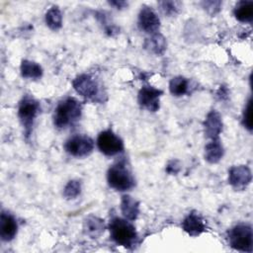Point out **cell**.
Instances as JSON below:
<instances>
[{
	"label": "cell",
	"mask_w": 253,
	"mask_h": 253,
	"mask_svg": "<svg viewBox=\"0 0 253 253\" xmlns=\"http://www.w3.org/2000/svg\"><path fill=\"white\" fill-rule=\"evenodd\" d=\"M82 106L74 98H66L55 108L53 122L56 127L64 128L73 125L81 117Z\"/></svg>",
	"instance_id": "obj_1"
},
{
	"label": "cell",
	"mask_w": 253,
	"mask_h": 253,
	"mask_svg": "<svg viewBox=\"0 0 253 253\" xmlns=\"http://www.w3.org/2000/svg\"><path fill=\"white\" fill-rule=\"evenodd\" d=\"M110 233L112 239L119 245L129 247L136 239L135 228L131 223L120 217H114L110 221Z\"/></svg>",
	"instance_id": "obj_2"
},
{
	"label": "cell",
	"mask_w": 253,
	"mask_h": 253,
	"mask_svg": "<svg viewBox=\"0 0 253 253\" xmlns=\"http://www.w3.org/2000/svg\"><path fill=\"white\" fill-rule=\"evenodd\" d=\"M107 178L109 185L118 191H126L134 186V179L131 173L122 162L110 167Z\"/></svg>",
	"instance_id": "obj_3"
},
{
	"label": "cell",
	"mask_w": 253,
	"mask_h": 253,
	"mask_svg": "<svg viewBox=\"0 0 253 253\" xmlns=\"http://www.w3.org/2000/svg\"><path fill=\"white\" fill-rule=\"evenodd\" d=\"M74 89L85 99L93 102L103 101V92L99 83L90 75L82 74L72 82Z\"/></svg>",
	"instance_id": "obj_4"
},
{
	"label": "cell",
	"mask_w": 253,
	"mask_h": 253,
	"mask_svg": "<svg viewBox=\"0 0 253 253\" xmlns=\"http://www.w3.org/2000/svg\"><path fill=\"white\" fill-rule=\"evenodd\" d=\"M228 241L232 248L239 251H252V229L247 224H238L228 232Z\"/></svg>",
	"instance_id": "obj_5"
},
{
	"label": "cell",
	"mask_w": 253,
	"mask_h": 253,
	"mask_svg": "<svg viewBox=\"0 0 253 253\" xmlns=\"http://www.w3.org/2000/svg\"><path fill=\"white\" fill-rule=\"evenodd\" d=\"M39 103L31 96H25L19 104L18 116L26 129L27 135H29L33 122L39 111Z\"/></svg>",
	"instance_id": "obj_6"
},
{
	"label": "cell",
	"mask_w": 253,
	"mask_h": 253,
	"mask_svg": "<svg viewBox=\"0 0 253 253\" xmlns=\"http://www.w3.org/2000/svg\"><path fill=\"white\" fill-rule=\"evenodd\" d=\"M65 150L75 157H84L89 155L94 148V142L92 138L87 135L77 134L70 137L65 142Z\"/></svg>",
	"instance_id": "obj_7"
},
{
	"label": "cell",
	"mask_w": 253,
	"mask_h": 253,
	"mask_svg": "<svg viewBox=\"0 0 253 253\" xmlns=\"http://www.w3.org/2000/svg\"><path fill=\"white\" fill-rule=\"evenodd\" d=\"M97 145L102 153L113 156L123 151L124 143L112 130L102 131L97 138Z\"/></svg>",
	"instance_id": "obj_8"
},
{
	"label": "cell",
	"mask_w": 253,
	"mask_h": 253,
	"mask_svg": "<svg viewBox=\"0 0 253 253\" xmlns=\"http://www.w3.org/2000/svg\"><path fill=\"white\" fill-rule=\"evenodd\" d=\"M161 94L162 91L154 87L143 86L138 93V103L148 111L155 112L159 108V98Z\"/></svg>",
	"instance_id": "obj_9"
},
{
	"label": "cell",
	"mask_w": 253,
	"mask_h": 253,
	"mask_svg": "<svg viewBox=\"0 0 253 253\" xmlns=\"http://www.w3.org/2000/svg\"><path fill=\"white\" fill-rule=\"evenodd\" d=\"M139 28L148 34H153L158 31L160 21L156 13L147 6H143L138 15Z\"/></svg>",
	"instance_id": "obj_10"
},
{
	"label": "cell",
	"mask_w": 253,
	"mask_h": 253,
	"mask_svg": "<svg viewBox=\"0 0 253 253\" xmlns=\"http://www.w3.org/2000/svg\"><path fill=\"white\" fill-rule=\"evenodd\" d=\"M251 181V171L247 166H234L229 170V183L235 189H244Z\"/></svg>",
	"instance_id": "obj_11"
},
{
	"label": "cell",
	"mask_w": 253,
	"mask_h": 253,
	"mask_svg": "<svg viewBox=\"0 0 253 253\" xmlns=\"http://www.w3.org/2000/svg\"><path fill=\"white\" fill-rule=\"evenodd\" d=\"M17 221L15 217L6 211L1 212L0 216V236L4 241L12 240L17 233Z\"/></svg>",
	"instance_id": "obj_12"
},
{
	"label": "cell",
	"mask_w": 253,
	"mask_h": 253,
	"mask_svg": "<svg viewBox=\"0 0 253 253\" xmlns=\"http://www.w3.org/2000/svg\"><path fill=\"white\" fill-rule=\"evenodd\" d=\"M183 229L192 236H197L205 230V223L200 214L193 211L191 212L182 223Z\"/></svg>",
	"instance_id": "obj_13"
},
{
	"label": "cell",
	"mask_w": 253,
	"mask_h": 253,
	"mask_svg": "<svg viewBox=\"0 0 253 253\" xmlns=\"http://www.w3.org/2000/svg\"><path fill=\"white\" fill-rule=\"evenodd\" d=\"M222 129V123L219 115L215 111H211L205 122V131L209 137L216 139Z\"/></svg>",
	"instance_id": "obj_14"
},
{
	"label": "cell",
	"mask_w": 253,
	"mask_h": 253,
	"mask_svg": "<svg viewBox=\"0 0 253 253\" xmlns=\"http://www.w3.org/2000/svg\"><path fill=\"white\" fill-rule=\"evenodd\" d=\"M121 210L125 217L129 220H134L139 212L138 202L130 196H123L121 202Z\"/></svg>",
	"instance_id": "obj_15"
},
{
	"label": "cell",
	"mask_w": 253,
	"mask_h": 253,
	"mask_svg": "<svg viewBox=\"0 0 253 253\" xmlns=\"http://www.w3.org/2000/svg\"><path fill=\"white\" fill-rule=\"evenodd\" d=\"M105 229L104 221L96 216H89L84 222V231L92 238L99 236Z\"/></svg>",
	"instance_id": "obj_16"
},
{
	"label": "cell",
	"mask_w": 253,
	"mask_h": 253,
	"mask_svg": "<svg viewBox=\"0 0 253 253\" xmlns=\"http://www.w3.org/2000/svg\"><path fill=\"white\" fill-rule=\"evenodd\" d=\"M234 15L240 22H250L253 18V2L240 1L234 8Z\"/></svg>",
	"instance_id": "obj_17"
},
{
	"label": "cell",
	"mask_w": 253,
	"mask_h": 253,
	"mask_svg": "<svg viewBox=\"0 0 253 253\" xmlns=\"http://www.w3.org/2000/svg\"><path fill=\"white\" fill-rule=\"evenodd\" d=\"M223 154V149L221 144L217 139H212L210 143L206 145L205 158L211 163H216L220 160Z\"/></svg>",
	"instance_id": "obj_18"
},
{
	"label": "cell",
	"mask_w": 253,
	"mask_h": 253,
	"mask_svg": "<svg viewBox=\"0 0 253 253\" xmlns=\"http://www.w3.org/2000/svg\"><path fill=\"white\" fill-rule=\"evenodd\" d=\"M21 73H22V76L25 78L38 79L42 76V69L36 62L30 61V60H23L21 64Z\"/></svg>",
	"instance_id": "obj_19"
},
{
	"label": "cell",
	"mask_w": 253,
	"mask_h": 253,
	"mask_svg": "<svg viewBox=\"0 0 253 253\" xmlns=\"http://www.w3.org/2000/svg\"><path fill=\"white\" fill-rule=\"evenodd\" d=\"M144 46L153 53L161 54L166 48V42L161 35H154L145 41Z\"/></svg>",
	"instance_id": "obj_20"
},
{
	"label": "cell",
	"mask_w": 253,
	"mask_h": 253,
	"mask_svg": "<svg viewBox=\"0 0 253 253\" xmlns=\"http://www.w3.org/2000/svg\"><path fill=\"white\" fill-rule=\"evenodd\" d=\"M45 22L51 30H58L61 28L62 16L60 10L55 6L51 7L45 15Z\"/></svg>",
	"instance_id": "obj_21"
},
{
	"label": "cell",
	"mask_w": 253,
	"mask_h": 253,
	"mask_svg": "<svg viewBox=\"0 0 253 253\" xmlns=\"http://www.w3.org/2000/svg\"><path fill=\"white\" fill-rule=\"evenodd\" d=\"M170 92L175 96H182L188 90V80L182 76L173 78L169 84Z\"/></svg>",
	"instance_id": "obj_22"
},
{
	"label": "cell",
	"mask_w": 253,
	"mask_h": 253,
	"mask_svg": "<svg viewBox=\"0 0 253 253\" xmlns=\"http://www.w3.org/2000/svg\"><path fill=\"white\" fill-rule=\"evenodd\" d=\"M80 189H81V186L78 181L76 180L69 181L64 188L63 195L66 199H74L80 194Z\"/></svg>",
	"instance_id": "obj_23"
},
{
	"label": "cell",
	"mask_w": 253,
	"mask_h": 253,
	"mask_svg": "<svg viewBox=\"0 0 253 253\" xmlns=\"http://www.w3.org/2000/svg\"><path fill=\"white\" fill-rule=\"evenodd\" d=\"M159 5H160L161 11L168 16L175 15L180 8V3L176 1H163V2H160Z\"/></svg>",
	"instance_id": "obj_24"
},
{
	"label": "cell",
	"mask_w": 253,
	"mask_h": 253,
	"mask_svg": "<svg viewBox=\"0 0 253 253\" xmlns=\"http://www.w3.org/2000/svg\"><path fill=\"white\" fill-rule=\"evenodd\" d=\"M243 124L249 130L252 129V104H251V100L248 101V104L245 108L244 116H243Z\"/></svg>",
	"instance_id": "obj_25"
},
{
	"label": "cell",
	"mask_w": 253,
	"mask_h": 253,
	"mask_svg": "<svg viewBox=\"0 0 253 253\" xmlns=\"http://www.w3.org/2000/svg\"><path fill=\"white\" fill-rule=\"evenodd\" d=\"M110 4H112V5H116V7H117V8H122V7H124V6H126V2H124V1H120V2H118V1H114V2H110Z\"/></svg>",
	"instance_id": "obj_26"
}]
</instances>
